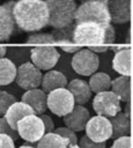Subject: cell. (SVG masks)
Here are the masks:
<instances>
[{"instance_id": "obj_1", "label": "cell", "mask_w": 133, "mask_h": 148, "mask_svg": "<svg viewBox=\"0 0 133 148\" xmlns=\"http://www.w3.org/2000/svg\"><path fill=\"white\" fill-rule=\"evenodd\" d=\"M12 14L15 25L25 32H36L47 25L49 10L44 0H19Z\"/></svg>"}, {"instance_id": "obj_2", "label": "cell", "mask_w": 133, "mask_h": 148, "mask_svg": "<svg viewBox=\"0 0 133 148\" xmlns=\"http://www.w3.org/2000/svg\"><path fill=\"white\" fill-rule=\"evenodd\" d=\"M49 10L47 25L54 29L74 23L76 2L74 0H44Z\"/></svg>"}, {"instance_id": "obj_3", "label": "cell", "mask_w": 133, "mask_h": 148, "mask_svg": "<svg viewBox=\"0 0 133 148\" xmlns=\"http://www.w3.org/2000/svg\"><path fill=\"white\" fill-rule=\"evenodd\" d=\"M79 22H94L101 25L111 23L108 6L97 0H84L76 7L74 23Z\"/></svg>"}, {"instance_id": "obj_4", "label": "cell", "mask_w": 133, "mask_h": 148, "mask_svg": "<svg viewBox=\"0 0 133 148\" xmlns=\"http://www.w3.org/2000/svg\"><path fill=\"white\" fill-rule=\"evenodd\" d=\"M104 27L94 22H79L74 25V40L81 46L99 45L104 37Z\"/></svg>"}, {"instance_id": "obj_5", "label": "cell", "mask_w": 133, "mask_h": 148, "mask_svg": "<svg viewBox=\"0 0 133 148\" xmlns=\"http://www.w3.org/2000/svg\"><path fill=\"white\" fill-rule=\"evenodd\" d=\"M46 103H47V109L58 117L66 116L72 111V109L75 105L73 95L66 87L58 88L47 92Z\"/></svg>"}, {"instance_id": "obj_6", "label": "cell", "mask_w": 133, "mask_h": 148, "mask_svg": "<svg viewBox=\"0 0 133 148\" xmlns=\"http://www.w3.org/2000/svg\"><path fill=\"white\" fill-rule=\"evenodd\" d=\"M16 131L21 139L30 143H36L45 133L44 124L37 114H29L19 120Z\"/></svg>"}, {"instance_id": "obj_7", "label": "cell", "mask_w": 133, "mask_h": 148, "mask_svg": "<svg viewBox=\"0 0 133 148\" xmlns=\"http://www.w3.org/2000/svg\"><path fill=\"white\" fill-rule=\"evenodd\" d=\"M71 64L75 73L83 76H90L91 74L97 72L99 66V58L97 57V53L86 47L80 49L74 53Z\"/></svg>"}, {"instance_id": "obj_8", "label": "cell", "mask_w": 133, "mask_h": 148, "mask_svg": "<svg viewBox=\"0 0 133 148\" xmlns=\"http://www.w3.org/2000/svg\"><path fill=\"white\" fill-rule=\"evenodd\" d=\"M59 58L60 53L53 45H37L30 50V60L40 71L52 69Z\"/></svg>"}, {"instance_id": "obj_9", "label": "cell", "mask_w": 133, "mask_h": 148, "mask_svg": "<svg viewBox=\"0 0 133 148\" xmlns=\"http://www.w3.org/2000/svg\"><path fill=\"white\" fill-rule=\"evenodd\" d=\"M93 109L96 114L103 117H113L121 111L120 101L111 90L97 92L93 99Z\"/></svg>"}, {"instance_id": "obj_10", "label": "cell", "mask_w": 133, "mask_h": 148, "mask_svg": "<svg viewBox=\"0 0 133 148\" xmlns=\"http://www.w3.org/2000/svg\"><path fill=\"white\" fill-rule=\"evenodd\" d=\"M42 71L38 67H36L30 61H25L17 67L14 81L17 83L19 87L28 90L38 88L42 82Z\"/></svg>"}, {"instance_id": "obj_11", "label": "cell", "mask_w": 133, "mask_h": 148, "mask_svg": "<svg viewBox=\"0 0 133 148\" xmlns=\"http://www.w3.org/2000/svg\"><path fill=\"white\" fill-rule=\"evenodd\" d=\"M86 135L96 142H106V140L111 139V124L108 117L98 116L90 117L84 127Z\"/></svg>"}, {"instance_id": "obj_12", "label": "cell", "mask_w": 133, "mask_h": 148, "mask_svg": "<svg viewBox=\"0 0 133 148\" xmlns=\"http://www.w3.org/2000/svg\"><path fill=\"white\" fill-rule=\"evenodd\" d=\"M90 118L89 110L83 105L75 104L69 113L64 116V123L66 127L74 132H81L84 130L88 119Z\"/></svg>"}, {"instance_id": "obj_13", "label": "cell", "mask_w": 133, "mask_h": 148, "mask_svg": "<svg viewBox=\"0 0 133 148\" xmlns=\"http://www.w3.org/2000/svg\"><path fill=\"white\" fill-rule=\"evenodd\" d=\"M46 92L43 91V89L39 88H34V89H28L25 92H23L21 101L25 104H28L34 113L39 116L44 113L47 109V103H46Z\"/></svg>"}, {"instance_id": "obj_14", "label": "cell", "mask_w": 133, "mask_h": 148, "mask_svg": "<svg viewBox=\"0 0 133 148\" xmlns=\"http://www.w3.org/2000/svg\"><path fill=\"white\" fill-rule=\"evenodd\" d=\"M110 20L114 24H124L130 21V0H108Z\"/></svg>"}, {"instance_id": "obj_15", "label": "cell", "mask_w": 133, "mask_h": 148, "mask_svg": "<svg viewBox=\"0 0 133 148\" xmlns=\"http://www.w3.org/2000/svg\"><path fill=\"white\" fill-rule=\"evenodd\" d=\"M66 88L73 95V98H74L75 104L83 105V104L88 103L89 99L91 98V92L93 91H91L88 82L84 81V80L73 79L69 82H67Z\"/></svg>"}, {"instance_id": "obj_16", "label": "cell", "mask_w": 133, "mask_h": 148, "mask_svg": "<svg viewBox=\"0 0 133 148\" xmlns=\"http://www.w3.org/2000/svg\"><path fill=\"white\" fill-rule=\"evenodd\" d=\"M112 68L120 75L131 76L132 74V51L131 49H121L114 53L112 59Z\"/></svg>"}, {"instance_id": "obj_17", "label": "cell", "mask_w": 133, "mask_h": 148, "mask_svg": "<svg viewBox=\"0 0 133 148\" xmlns=\"http://www.w3.org/2000/svg\"><path fill=\"white\" fill-rule=\"evenodd\" d=\"M29 114H35L34 113V110L25 103H23L22 101L21 102H14L6 111L5 113V118L7 120V123L10 125L12 128L16 130V125H17V121L21 120L23 117L25 116H29Z\"/></svg>"}, {"instance_id": "obj_18", "label": "cell", "mask_w": 133, "mask_h": 148, "mask_svg": "<svg viewBox=\"0 0 133 148\" xmlns=\"http://www.w3.org/2000/svg\"><path fill=\"white\" fill-rule=\"evenodd\" d=\"M42 89L46 94L58 89V88H64L67 86V77L64 75L62 72L57 71V69H49L43 76H42Z\"/></svg>"}, {"instance_id": "obj_19", "label": "cell", "mask_w": 133, "mask_h": 148, "mask_svg": "<svg viewBox=\"0 0 133 148\" xmlns=\"http://www.w3.org/2000/svg\"><path fill=\"white\" fill-rule=\"evenodd\" d=\"M110 124H111V138L114 140L117 138L124 136V135H130L131 132V121L130 117L127 113L124 112H118L113 117H110Z\"/></svg>"}, {"instance_id": "obj_20", "label": "cell", "mask_w": 133, "mask_h": 148, "mask_svg": "<svg viewBox=\"0 0 133 148\" xmlns=\"http://www.w3.org/2000/svg\"><path fill=\"white\" fill-rule=\"evenodd\" d=\"M15 27L12 12L0 5V42L9 40L15 31Z\"/></svg>"}, {"instance_id": "obj_21", "label": "cell", "mask_w": 133, "mask_h": 148, "mask_svg": "<svg viewBox=\"0 0 133 148\" xmlns=\"http://www.w3.org/2000/svg\"><path fill=\"white\" fill-rule=\"evenodd\" d=\"M110 90L119 98L120 102H128L131 98V79L126 75H120L111 81Z\"/></svg>"}, {"instance_id": "obj_22", "label": "cell", "mask_w": 133, "mask_h": 148, "mask_svg": "<svg viewBox=\"0 0 133 148\" xmlns=\"http://www.w3.org/2000/svg\"><path fill=\"white\" fill-rule=\"evenodd\" d=\"M68 147H69L68 141L54 132L45 133L36 142V148H68Z\"/></svg>"}, {"instance_id": "obj_23", "label": "cell", "mask_w": 133, "mask_h": 148, "mask_svg": "<svg viewBox=\"0 0 133 148\" xmlns=\"http://www.w3.org/2000/svg\"><path fill=\"white\" fill-rule=\"evenodd\" d=\"M74 25L75 23H71L66 27L54 29L51 34L53 35L54 42L59 44V46H69V45H75L74 40Z\"/></svg>"}, {"instance_id": "obj_24", "label": "cell", "mask_w": 133, "mask_h": 148, "mask_svg": "<svg viewBox=\"0 0 133 148\" xmlns=\"http://www.w3.org/2000/svg\"><path fill=\"white\" fill-rule=\"evenodd\" d=\"M111 81L112 80H111L109 74H106L104 72H95L94 74L90 75L88 84H89L91 91L97 94V92H101V91L110 90Z\"/></svg>"}, {"instance_id": "obj_25", "label": "cell", "mask_w": 133, "mask_h": 148, "mask_svg": "<svg viewBox=\"0 0 133 148\" xmlns=\"http://www.w3.org/2000/svg\"><path fill=\"white\" fill-rule=\"evenodd\" d=\"M16 65L9 58H0V86H7L15 80Z\"/></svg>"}, {"instance_id": "obj_26", "label": "cell", "mask_w": 133, "mask_h": 148, "mask_svg": "<svg viewBox=\"0 0 133 148\" xmlns=\"http://www.w3.org/2000/svg\"><path fill=\"white\" fill-rule=\"evenodd\" d=\"M27 43L28 44H36V45H52L54 42L53 35L50 32H38V34H31L28 38H27Z\"/></svg>"}, {"instance_id": "obj_27", "label": "cell", "mask_w": 133, "mask_h": 148, "mask_svg": "<svg viewBox=\"0 0 133 148\" xmlns=\"http://www.w3.org/2000/svg\"><path fill=\"white\" fill-rule=\"evenodd\" d=\"M14 102H16V97L14 95L9 94L8 91L0 90V116H5L7 109Z\"/></svg>"}, {"instance_id": "obj_28", "label": "cell", "mask_w": 133, "mask_h": 148, "mask_svg": "<svg viewBox=\"0 0 133 148\" xmlns=\"http://www.w3.org/2000/svg\"><path fill=\"white\" fill-rule=\"evenodd\" d=\"M53 132L57 133V134H59V135H61L62 138H65L68 141L69 147L77 145V135L75 134L74 131L69 130L68 127H58V128H54Z\"/></svg>"}, {"instance_id": "obj_29", "label": "cell", "mask_w": 133, "mask_h": 148, "mask_svg": "<svg viewBox=\"0 0 133 148\" xmlns=\"http://www.w3.org/2000/svg\"><path fill=\"white\" fill-rule=\"evenodd\" d=\"M0 134H6V135L10 136L14 141H16L20 138L17 131L10 127V125L7 123L5 117H0Z\"/></svg>"}, {"instance_id": "obj_30", "label": "cell", "mask_w": 133, "mask_h": 148, "mask_svg": "<svg viewBox=\"0 0 133 148\" xmlns=\"http://www.w3.org/2000/svg\"><path fill=\"white\" fill-rule=\"evenodd\" d=\"M77 147L79 148H105V142H96L89 139L87 135H83L80 140H77Z\"/></svg>"}, {"instance_id": "obj_31", "label": "cell", "mask_w": 133, "mask_h": 148, "mask_svg": "<svg viewBox=\"0 0 133 148\" xmlns=\"http://www.w3.org/2000/svg\"><path fill=\"white\" fill-rule=\"evenodd\" d=\"M12 51V57H14V61H21V64L25 62L27 57H30V53L28 52L29 50L27 47H10Z\"/></svg>"}, {"instance_id": "obj_32", "label": "cell", "mask_w": 133, "mask_h": 148, "mask_svg": "<svg viewBox=\"0 0 133 148\" xmlns=\"http://www.w3.org/2000/svg\"><path fill=\"white\" fill-rule=\"evenodd\" d=\"M114 38H116V32H114L112 24L110 23L104 27V37H103V42L101 45H110L111 43L114 42Z\"/></svg>"}, {"instance_id": "obj_33", "label": "cell", "mask_w": 133, "mask_h": 148, "mask_svg": "<svg viewBox=\"0 0 133 148\" xmlns=\"http://www.w3.org/2000/svg\"><path fill=\"white\" fill-rule=\"evenodd\" d=\"M111 148H132V138L130 135H124L114 139Z\"/></svg>"}, {"instance_id": "obj_34", "label": "cell", "mask_w": 133, "mask_h": 148, "mask_svg": "<svg viewBox=\"0 0 133 148\" xmlns=\"http://www.w3.org/2000/svg\"><path fill=\"white\" fill-rule=\"evenodd\" d=\"M39 118L42 119L43 124H44V130H45V133H50V132H53L54 130V123L52 120V118L45 113H42L39 114ZM44 133V134H45Z\"/></svg>"}, {"instance_id": "obj_35", "label": "cell", "mask_w": 133, "mask_h": 148, "mask_svg": "<svg viewBox=\"0 0 133 148\" xmlns=\"http://www.w3.org/2000/svg\"><path fill=\"white\" fill-rule=\"evenodd\" d=\"M14 140L6 135V134H0V148H15Z\"/></svg>"}, {"instance_id": "obj_36", "label": "cell", "mask_w": 133, "mask_h": 148, "mask_svg": "<svg viewBox=\"0 0 133 148\" xmlns=\"http://www.w3.org/2000/svg\"><path fill=\"white\" fill-rule=\"evenodd\" d=\"M89 50H91L93 52L95 53H104L109 50V45H91V46H88Z\"/></svg>"}, {"instance_id": "obj_37", "label": "cell", "mask_w": 133, "mask_h": 148, "mask_svg": "<svg viewBox=\"0 0 133 148\" xmlns=\"http://www.w3.org/2000/svg\"><path fill=\"white\" fill-rule=\"evenodd\" d=\"M15 2H16V1H14V0H9V1H7V2L2 3L1 6H2V7H5L7 10H9V12H13V8H14V5H15Z\"/></svg>"}, {"instance_id": "obj_38", "label": "cell", "mask_w": 133, "mask_h": 148, "mask_svg": "<svg viewBox=\"0 0 133 148\" xmlns=\"http://www.w3.org/2000/svg\"><path fill=\"white\" fill-rule=\"evenodd\" d=\"M6 53H7V47L3 45H0V58H3Z\"/></svg>"}, {"instance_id": "obj_39", "label": "cell", "mask_w": 133, "mask_h": 148, "mask_svg": "<svg viewBox=\"0 0 133 148\" xmlns=\"http://www.w3.org/2000/svg\"><path fill=\"white\" fill-rule=\"evenodd\" d=\"M19 148H35V147H32V146H30V145H23V146H21V147H19Z\"/></svg>"}, {"instance_id": "obj_40", "label": "cell", "mask_w": 133, "mask_h": 148, "mask_svg": "<svg viewBox=\"0 0 133 148\" xmlns=\"http://www.w3.org/2000/svg\"><path fill=\"white\" fill-rule=\"evenodd\" d=\"M81 1H84V0H81ZM97 1H101V2H103V3H108V0H97Z\"/></svg>"}, {"instance_id": "obj_41", "label": "cell", "mask_w": 133, "mask_h": 148, "mask_svg": "<svg viewBox=\"0 0 133 148\" xmlns=\"http://www.w3.org/2000/svg\"><path fill=\"white\" fill-rule=\"evenodd\" d=\"M68 148H79V147H77V145H75V146H71V147H68Z\"/></svg>"}]
</instances>
